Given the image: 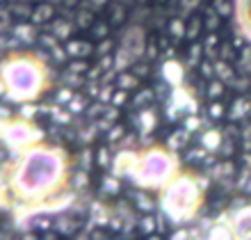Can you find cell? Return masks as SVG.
I'll return each instance as SVG.
<instances>
[{"mask_svg":"<svg viewBox=\"0 0 251 240\" xmlns=\"http://www.w3.org/2000/svg\"><path fill=\"white\" fill-rule=\"evenodd\" d=\"M66 160L62 151L53 149H30L21 160H16L14 187L23 199H44L55 192L62 183Z\"/></svg>","mask_w":251,"mask_h":240,"instance_id":"obj_1","label":"cell"},{"mask_svg":"<svg viewBox=\"0 0 251 240\" xmlns=\"http://www.w3.org/2000/svg\"><path fill=\"white\" fill-rule=\"evenodd\" d=\"M162 211L174 222H185L199 211L201 204V187L199 181L190 174L176 176L167 187H162Z\"/></svg>","mask_w":251,"mask_h":240,"instance_id":"obj_2","label":"cell"},{"mask_svg":"<svg viewBox=\"0 0 251 240\" xmlns=\"http://www.w3.org/2000/svg\"><path fill=\"white\" fill-rule=\"evenodd\" d=\"M5 92L12 101H32L44 87V74L32 60H12L2 69Z\"/></svg>","mask_w":251,"mask_h":240,"instance_id":"obj_3","label":"cell"},{"mask_svg":"<svg viewBox=\"0 0 251 240\" xmlns=\"http://www.w3.org/2000/svg\"><path fill=\"white\" fill-rule=\"evenodd\" d=\"M176 179V162L172 158V151L151 149L139 160V169L135 174V181L144 187H167Z\"/></svg>","mask_w":251,"mask_h":240,"instance_id":"obj_4","label":"cell"},{"mask_svg":"<svg viewBox=\"0 0 251 240\" xmlns=\"http://www.w3.org/2000/svg\"><path fill=\"white\" fill-rule=\"evenodd\" d=\"M2 133H5V144L14 151H21L25 147H32L34 142H39L44 137L39 128L30 126L27 121L19 119V121H5L2 124Z\"/></svg>","mask_w":251,"mask_h":240,"instance_id":"obj_5","label":"cell"},{"mask_svg":"<svg viewBox=\"0 0 251 240\" xmlns=\"http://www.w3.org/2000/svg\"><path fill=\"white\" fill-rule=\"evenodd\" d=\"M139 160L142 158H137L132 151H121V154H117V158L112 160V169L117 176H128V174H130L132 179H135V174H137V169H139Z\"/></svg>","mask_w":251,"mask_h":240,"instance_id":"obj_6","label":"cell"},{"mask_svg":"<svg viewBox=\"0 0 251 240\" xmlns=\"http://www.w3.org/2000/svg\"><path fill=\"white\" fill-rule=\"evenodd\" d=\"M80 224H82V222H80L78 217H73L71 213H60L57 217H55V222H53L55 231H57V234H62L64 238H71V236L78 234Z\"/></svg>","mask_w":251,"mask_h":240,"instance_id":"obj_7","label":"cell"},{"mask_svg":"<svg viewBox=\"0 0 251 240\" xmlns=\"http://www.w3.org/2000/svg\"><path fill=\"white\" fill-rule=\"evenodd\" d=\"M233 229L240 238H251V206L240 208L238 213L233 215Z\"/></svg>","mask_w":251,"mask_h":240,"instance_id":"obj_8","label":"cell"},{"mask_svg":"<svg viewBox=\"0 0 251 240\" xmlns=\"http://www.w3.org/2000/svg\"><path fill=\"white\" fill-rule=\"evenodd\" d=\"M238 238V234H235V229H233V224H215V227H210V231H208V236H205V240H235Z\"/></svg>","mask_w":251,"mask_h":240,"instance_id":"obj_9","label":"cell"},{"mask_svg":"<svg viewBox=\"0 0 251 240\" xmlns=\"http://www.w3.org/2000/svg\"><path fill=\"white\" fill-rule=\"evenodd\" d=\"M100 190H103L105 197H119L121 194L119 176H117V174H112V176H103V181H100Z\"/></svg>","mask_w":251,"mask_h":240,"instance_id":"obj_10","label":"cell"},{"mask_svg":"<svg viewBox=\"0 0 251 240\" xmlns=\"http://www.w3.org/2000/svg\"><path fill=\"white\" fill-rule=\"evenodd\" d=\"M137 231L142 236H153V234H160V227H158V220L153 217L151 213H146L144 217H139V222H137Z\"/></svg>","mask_w":251,"mask_h":240,"instance_id":"obj_11","label":"cell"},{"mask_svg":"<svg viewBox=\"0 0 251 240\" xmlns=\"http://www.w3.org/2000/svg\"><path fill=\"white\" fill-rule=\"evenodd\" d=\"M132 204H135V208L142 211V213H151L153 208H155L153 199L144 192V190H135V192H132Z\"/></svg>","mask_w":251,"mask_h":240,"instance_id":"obj_12","label":"cell"},{"mask_svg":"<svg viewBox=\"0 0 251 240\" xmlns=\"http://www.w3.org/2000/svg\"><path fill=\"white\" fill-rule=\"evenodd\" d=\"M201 147H203L205 151H219V147H222V135H219L217 131H208V133L201 137Z\"/></svg>","mask_w":251,"mask_h":240,"instance_id":"obj_13","label":"cell"},{"mask_svg":"<svg viewBox=\"0 0 251 240\" xmlns=\"http://www.w3.org/2000/svg\"><path fill=\"white\" fill-rule=\"evenodd\" d=\"M185 144H187V131H176V133L167 140V149H169L172 154L174 151H180Z\"/></svg>","mask_w":251,"mask_h":240,"instance_id":"obj_14","label":"cell"},{"mask_svg":"<svg viewBox=\"0 0 251 240\" xmlns=\"http://www.w3.org/2000/svg\"><path fill=\"white\" fill-rule=\"evenodd\" d=\"M162 74H165V78L169 80V82H178L180 80V76H183V71H180V67L176 64V62H167L165 64V69H162Z\"/></svg>","mask_w":251,"mask_h":240,"instance_id":"obj_15","label":"cell"},{"mask_svg":"<svg viewBox=\"0 0 251 240\" xmlns=\"http://www.w3.org/2000/svg\"><path fill=\"white\" fill-rule=\"evenodd\" d=\"M32 16H34V21H37V23H39V21H48L50 16H53V7H50V5H39V7H37V12H34Z\"/></svg>","mask_w":251,"mask_h":240,"instance_id":"obj_16","label":"cell"},{"mask_svg":"<svg viewBox=\"0 0 251 240\" xmlns=\"http://www.w3.org/2000/svg\"><path fill=\"white\" fill-rule=\"evenodd\" d=\"M89 51H92V48L87 46L85 41H71V44H69V53L71 55H85V53H89Z\"/></svg>","mask_w":251,"mask_h":240,"instance_id":"obj_17","label":"cell"},{"mask_svg":"<svg viewBox=\"0 0 251 240\" xmlns=\"http://www.w3.org/2000/svg\"><path fill=\"white\" fill-rule=\"evenodd\" d=\"M215 12L219 16H228L231 14V2L228 0H215Z\"/></svg>","mask_w":251,"mask_h":240,"instance_id":"obj_18","label":"cell"},{"mask_svg":"<svg viewBox=\"0 0 251 240\" xmlns=\"http://www.w3.org/2000/svg\"><path fill=\"white\" fill-rule=\"evenodd\" d=\"M64 236L62 234H57L55 229H48V231H41V238L39 240H62Z\"/></svg>","mask_w":251,"mask_h":240,"instance_id":"obj_19","label":"cell"},{"mask_svg":"<svg viewBox=\"0 0 251 240\" xmlns=\"http://www.w3.org/2000/svg\"><path fill=\"white\" fill-rule=\"evenodd\" d=\"M96 160H99V165L105 169V167L110 165V156H107V149H100L99 156H96Z\"/></svg>","mask_w":251,"mask_h":240,"instance_id":"obj_20","label":"cell"},{"mask_svg":"<svg viewBox=\"0 0 251 240\" xmlns=\"http://www.w3.org/2000/svg\"><path fill=\"white\" fill-rule=\"evenodd\" d=\"M69 30H71V27H69V23H64V21H60V23H57V27H53V32L60 34V37H66V34H69Z\"/></svg>","mask_w":251,"mask_h":240,"instance_id":"obj_21","label":"cell"},{"mask_svg":"<svg viewBox=\"0 0 251 240\" xmlns=\"http://www.w3.org/2000/svg\"><path fill=\"white\" fill-rule=\"evenodd\" d=\"M172 32L176 34V37H183V34H185V26H183L180 21H172Z\"/></svg>","mask_w":251,"mask_h":240,"instance_id":"obj_22","label":"cell"},{"mask_svg":"<svg viewBox=\"0 0 251 240\" xmlns=\"http://www.w3.org/2000/svg\"><path fill=\"white\" fill-rule=\"evenodd\" d=\"M12 12L16 14V16H27V14H30V9H27V5H14Z\"/></svg>","mask_w":251,"mask_h":240,"instance_id":"obj_23","label":"cell"},{"mask_svg":"<svg viewBox=\"0 0 251 240\" xmlns=\"http://www.w3.org/2000/svg\"><path fill=\"white\" fill-rule=\"evenodd\" d=\"M219 94H222V82H217V80H215V82L210 85V96H212V99H217Z\"/></svg>","mask_w":251,"mask_h":240,"instance_id":"obj_24","label":"cell"},{"mask_svg":"<svg viewBox=\"0 0 251 240\" xmlns=\"http://www.w3.org/2000/svg\"><path fill=\"white\" fill-rule=\"evenodd\" d=\"M137 85V78H132V76H124L121 78V87H135Z\"/></svg>","mask_w":251,"mask_h":240,"instance_id":"obj_25","label":"cell"},{"mask_svg":"<svg viewBox=\"0 0 251 240\" xmlns=\"http://www.w3.org/2000/svg\"><path fill=\"white\" fill-rule=\"evenodd\" d=\"M210 114H212V119H219V117H222V106H217V103H212Z\"/></svg>","mask_w":251,"mask_h":240,"instance_id":"obj_26","label":"cell"},{"mask_svg":"<svg viewBox=\"0 0 251 240\" xmlns=\"http://www.w3.org/2000/svg\"><path fill=\"white\" fill-rule=\"evenodd\" d=\"M197 5H199V0H183V7H185V9H194Z\"/></svg>","mask_w":251,"mask_h":240,"instance_id":"obj_27","label":"cell"},{"mask_svg":"<svg viewBox=\"0 0 251 240\" xmlns=\"http://www.w3.org/2000/svg\"><path fill=\"white\" fill-rule=\"evenodd\" d=\"M121 137V128H114L112 133H110V142H117Z\"/></svg>","mask_w":251,"mask_h":240,"instance_id":"obj_28","label":"cell"},{"mask_svg":"<svg viewBox=\"0 0 251 240\" xmlns=\"http://www.w3.org/2000/svg\"><path fill=\"white\" fill-rule=\"evenodd\" d=\"M144 240H165V238H162V236H160V234H153V236H146Z\"/></svg>","mask_w":251,"mask_h":240,"instance_id":"obj_29","label":"cell"},{"mask_svg":"<svg viewBox=\"0 0 251 240\" xmlns=\"http://www.w3.org/2000/svg\"><path fill=\"white\" fill-rule=\"evenodd\" d=\"M75 240H94L92 236H87V234H78L75 236Z\"/></svg>","mask_w":251,"mask_h":240,"instance_id":"obj_30","label":"cell"},{"mask_svg":"<svg viewBox=\"0 0 251 240\" xmlns=\"http://www.w3.org/2000/svg\"><path fill=\"white\" fill-rule=\"evenodd\" d=\"M245 192H251V179H249V183L245 186Z\"/></svg>","mask_w":251,"mask_h":240,"instance_id":"obj_31","label":"cell"},{"mask_svg":"<svg viewBox=\"0 0 251 240\" xmlns=\"http://www.w3.org/2000/svg\"><path fill=\"white\" fill-rule=\"evenodd\" d=\"M94 2H99V5H100V2H103V0H94Z\"/></svg>","mask_w":251,"mask_h":240,"instance_id":"obj_32","label":"cell"},{"mask_svg":"<svg viewBox=\"0 0 251 240\" xmlns=\"http://www.w3.org/2000/svg\"><path fill=\"white\" fill-rule=\"evenodd\" d=\"M245 240H251V238H245Z\"/></svg>","mask_w":251,"mask_h":240,"instance_id":"obj_33","label":"cell"}]
</instances>
